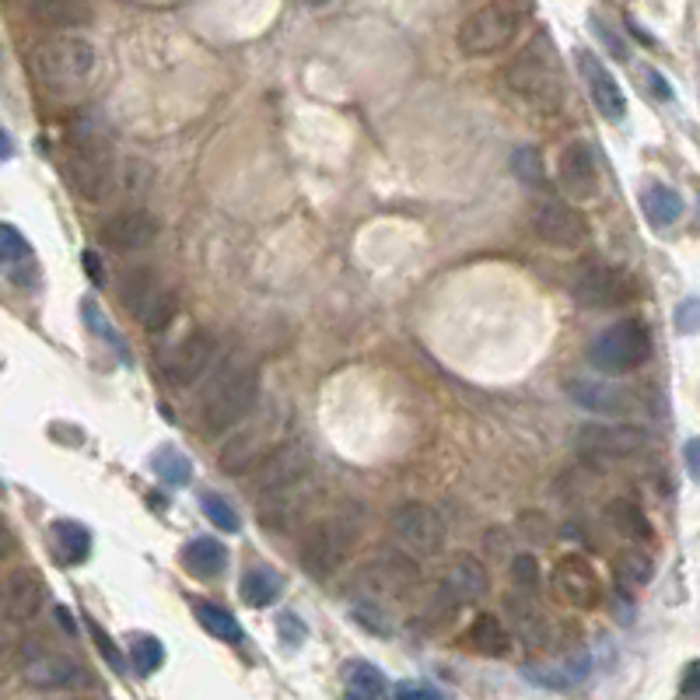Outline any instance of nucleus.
Listing matches in <instances>:
<instances>
[{
    "label": "nucleus",
    "mask_w": 700,
    "mask_h": 700,
    "mask_svg": "<svg viewBox=\"0 0 700 700\" xmlns=\"http://www.w3.org/2000/svg\"><path fill=\"white\" fill-rule=\"evenodd\" d=\"M280 592H285V581H280V575L270 571V568H249L242 575L239 595L245 599L249 606H256V610L274 606L277 599H280Z\"/></svg>",
    "instance_id": "32"
},
{
    "label": "nucleus",
    "mask_w": 700,
    "mask_h": 700,
    "mask_svg": "<svg viewBox=\"0 0 700 700\" xmlns=\"http://www.w3.org/2000/svg\"><path fill=\"white\" fill-rule=\"evenodd\" d=\"M613 575H616V581H620L624 589H641V586L652 581L655 564H652V557L644 554V550L627 546V550H620V554L613 557Z\"/></svg>",
    "instance_id": "34"
},
{
    "label": "nucleus",
    "mask_w": 700,
    "mask_h": 700,
    "mask_svg": "<svg viewBox=\"0 0 700 700\" xmlns=\"http://www.w3.org/2000/svg\"><path fill=\"white\" fill-rule=\"evenodd\" d=\"M25 4H28V8H32V4H36V0H25Z\"/></svg>",
    "instance_id": "51"
},
{
    "label": "nucleus",
    "mask_w": 700,
    "mask_h": 700,
    "mask_svg": "<svg viewBox=\"0 0 700 700\" xmlns=\"http://www.w3.org/2000/svg\"><path fill=\"white\" fill-rule=\"evenodd\" d=\"M193 613H196L200 627H204L207 635H214L218 641H228V644H239V641H242V627H239V620H236V616H231L225 606L207 603V599H196Z\"/></svg>",
    "instance_id": "35"
},
{
    "label": "nucleus",
    "mask_w": 700,
    "mask_h": 700,
    "mask_svg": "<svg viewBox=\"0 0 700 700\" xmlns=\"http://www.w3.org/2000/svg\"><path fill=\"white\" fill-rule=\"evenodd\" d=\"M676 326L683 333H697L700 329V298H687V302L676 309Z\"/></svg>",
    "instance_id": "42"
},
{
    "label": "nucleus",
    "mask_w": 700,
    "mask_h": 700,
    "mask_svg": "<svg viewBox=\"0 0 700 700\" xmlns=\"http://www.w3.org/2000/svg\"><path fill=\"white\" fill-rule=\"evenodd\" d=\"M260 396V372L253 361H245L239 354H231L221 361L218 375H214L210 389L204 396V424L207 431H228L239 421H245L249 410L256 407Z\"/></svg>",
    "instance_id": "2"
},
{
    "label": "nucleus",
    "mask_w": 700,
    "mask_h": 700,
    "mask_svg": "<svg viewBox=\"0 0 700 700\" xmlns=\"http://www.w3.org/2000/svg\"><path fill=\"white\" fill-rule=\"evenodd\" d=\"M98 239L112 253H137L158 239V221L152 210H120L98 228Z\"/></svg>",
    "instance_id": "21"
},
{
    "label": "nucleus",
    "mask_w": 700,
    "mask_h": 700,
    "mask_svg": "<svg viewBox=\"0 0 700 700\" xmlns=\"http://www.w3.org/2000/svg\"><path fill=\"white\" fill-rule=\"evenodd\" d=\"M28 256V242L22 231H14L11 225H0V263H14Z\"/></svg>",
    "instance_id": "40"
},
{
    "label": "nucleus",
    "mask_w": 700,
    "mask_h": 700,
    "mask_svg": "<svg viewBox=\"0 0 700 700\" xmlns=\"http://www.w3.org/2000/svg\"><path fill=\"white\" fill-rule=\"evenodd\" d=\"M361 540V511L354 505H340L315 519L302 529L298 540V557L312 575H333L340 564L354 554V546Z\"/></svg>",
    "instance_id": "1"
},
{
    "label": "nucleus",
    "mask_w": 700,
    "mask_h": 700,
    "mask_svg": "<svg viewBox=\"0 0 700 700\" xmlns=\"http://www.w3.org/2000/svg\"><path fill=\"white\" fill-rule=\"evenodd\" d=\"M92 635H95L98 648H102V655H106V659H109V662L116 665V669H123V659H120V655H116V648H112V641H109V638H106V635H102V630H98L95 624H92Z\"/></svg>",
    "instance_id": "48"
},
{
    "label": "nucleus",
    "mask_w": 700,
    "mask_h": 700,
    "mask_svg": "<svg viewBox=\"0 0 700 700\" xmlns=\"http://www.w3.org/2000/svg\"><path fill=\"white\" fill-rule=\"evenodd\" d=\"M28 11L46 28H81L92 22L88 0H36Z\"/></svg>",
    "instance_id": "28"
},
{
    "label": "nucleus",
    "mask_w": 700,
    "mask_h": 700,
    "mask_svg": "<svg viewBox=\"0 0 700 700\" xmlns=\"http://www.w3.org/2000/svg\"><path fill=\"white\" fill-rule=\"evenodd\" d=\"M343 700H386V676L372 662H347Z\"/></svg>",
    "instance_id": "30"
},
{
    "label": "nucleus",
    "mask_w": 700,
    "mask_h": 700,
    "mask_svg": "<svg viewBox=\"0 0 700 700\" xmlns=\"http://www.w3.org/2000/svg\"><path fill=\"white\" fill-rule=\"evenodd\" d=\"M95 46L81 36H60L36 46L32 53V74L53 95H74L92 81L95 74Z\"/></svg>",
    "instance_id": "3"
},
{
    "label": "nucleus",
    "mask_w": 700,
    "mask_h": 700,
    "mask_svg": "<svg viewBox=\"0 0 700 700\" xmlns=\"http://www.w3.org/2000/svg\"><path fill=\"white\" fill-rule=\"evenodd\" d=\"M505 610H508V620L515 624V635H519L529 648H543L550 641V620L543 616V610L529 599V592L508 595Z\"/></svg>",
    "instance_id": "24"
},
{
    "label": "nucleus",
    "mask_w": 700,
    "mask_h": 700,
    "mask_svg": "<svg viewBox=\"0 0 700 700\" xmlns=\"http://www.w3.org/2000/svg\"><path fill=\"white\" fill-rule=\"evenodd\" d=\"M214 354H218V343H214L210 333L207 329H190L186 337L172 347V354L165 358L161 378L169 382V386H176V389H186L210 369Z\"/></svg>",
    "instance_id": "16"
},
{
    "label": "nucleus",
    "mask_w": 700,
    "mask_h": 700,
    "mask_svg": "<svg viewBox=\"0 0 700 700\" xmlns=\"http://www.w3.org/2000/svg\"><path fill=\"white\" fill-rule=\"evenodd\" d=\"M519 526H522V536H529V540H550V529H540V526H546V519L540 511H526L522 519H519Z\"/></svg>",
    "instance_id": "44"
},
{
    "label": "nucleus",
    "mask_w": 700,
    "mask_h": 700,
    "mask_svg": "<svg viewBox=\"0 0 700 700\" xmlns=\"http://www.w3.org/2000/svg\"><path fill=\"white\" fill-rule=\"evenodd\" d=\"M312 473V452L298 442H285V445H270L266 456L253 466V483L260 494H285L291 487H298L302 480H309Z\"/></svg>",
    "instance_id": "13"
},
{
    "label": "nucleus",
    "mask_w": 700,
    "mask_h": 700,
    "mask_svg": "<svg viewBox=\"0 0 700 700\" xmlns=\"http://www.w3.org/2000/svg\"><path fill=\"white\" fill-rule=\"evenodd\" d=\"M641 210L652 228H669L683 218V196L673 186H665V182H644Z\"/></svg>",
    "instance_id": "27"
},
{
    "label": "nucleus",
    "mask_w": 700,
    "mask_h": 700,
    "mask_svg": "<svg viewBox=\"0 0 700 700\" xmlns=\"http://www.w3.org/2000/svg\"><path fill=\"white\" fill-rule=\"evenodd\" d=\"M85 263H88V270H92V280H95V285H102L106 277H102V266H98V260L88 253V256H85Z\"/></svg>",
    "instance_id": "50"
},
{
    "label": "nucleus",
    "mask_w": 700,
    "mask_h": 700,
    "mask_svg": "<svg viewBox=\"0 0 700 700\" xmlns=\"http://www.w3.org/2000/svg\"><path fill=\"white\" fill-rule=\"evenodd\" d=\"M182 564H186V571H193L196 578H218L228 568V550L218 540L200 536L186 546Z\"/></svg>",
    "instance_id": "31"
},
{
    "label": "nucleus",
    "mask_w": 700,
    "mask_h": 700,
    "mask_svg": "<svg viewBox=\"0 0 700 700\" xmlns=\"http://www.w3.org/2000/svg\"><path fill=\"white\" fill-rule=\"evenodd\" d=\"M511 581H515V589H519V592H529V595L540 589L543 575H540V560H536V554H515V557H511Z\"/></svg>",
    "instance_id": "38"
},
{
    "label": "nucleus",
    "mask_w": 700,
    "mask_h": 700,
    "mask_svg": "<svg viewBox=\"0 0 700 700\" xmlns=\"http://www.w3.org/2000/svg\"><path fill=\"white\" fill-rule=\"evenodd\" d=\"M571 291L586 309H620V305L638 298L635 277H630L627 270H620V266H610V263L578 266Z\"/></svg>",
    "instance_id": "10"
},
{
    "label": "nucleus",
    "mask_w": 700,
    "mask_h": 700,
    "mask_svg": "<svg viewBox=\"0 0 700 700\" xmlns=\"http://www.w3.org/2000/svg\"><path fill=\"white\" fill-rule=\"evenodd\" d=\"M554 589L575 610H592L603 599V581H599L595 568L581 554H564L554 564Z\"/></svg>",
    "instance_id": "19"
},
{
    "label": "nucleus",
    "mask_w": 700,
    "mask_h": 700,
    "mask_svg": "<svg viewBox=\"0 0 700 700\" xmlns=\"http://www.w3.org/2000/svg\"><path fill=\"white\" fill-rule=\"evenodd\" d=\"M11 155H14V144H11V137H8V133H4V130H0V161H8Z\"/></svg>",
    "instance_id": "49"
},
{
    "label": "nucleus",
    "mask_w": 700,
    "mask_h": 700,
    "mask_svg": "<svg viewBox=\"0 0 700 700\" xmlns=\"http://www.w3.org/2000/svg\"><path fill=\"white\" fill-rule=\"evenodd\" d=\"M155 462H158V473H161L165 480H169V483H176V487H182V483H186L190 473H193L190 459L179 456L176 448H161V452L155 456Z\"/></svg>",
    "instance_id": "39"
},
{
    "label": "nucleus",
    "mask_w": 700,
    "mask_h": 700,
    "mask_svg": "<svg viewBox=\"0 0 700 700\" xmlns=\"http://www.w3.org/2000/svg\"><path fill=\"white\" fill-rule=\"evenodd\" d=\"M683 456H687V470H690V480L700 483V438H690L687 448H683Z\"/></svg>",
    "instance_id": "45"
},
{
    "label": "nucleus",
    "mask_w": 700,
    "mask_h": 700,
    "mask_svg": "<svg viewBox=\"0 0 700 700\" xmlns=\"http://www.w3.org/2000/svg\"><path fill=\"white\" fill-rule=\"evenodd\" d=\"M515 172H519L526 182H540V152L536 147H519V152H515Z\"/></svg>",
    "instance_id": "41"
},
{
    "label": "nucleus",
    "mask_w": 700,
    "mask_h": 700,
    "mask_svg": "<svg viewBox=\"0 0 700 700\" xmlns=\"http://www.w3.org/2000/svg\"><path fill=\"white\" fill-rule=\"evenodd\" d=\"M63 172L71 179V186L81 200L88 204H102V200L112 193L116 182V158L112 147L106 141V133L98 130H74L71 144H67V161Z\"/></svg>",
    "instance_id": "4"
},
{
    "label": "nucleus",
    "mask_w": 700,
    "mask_h": 700,
    "mask_svg": "<svg viewBox=\"0 0 700 700\" xmlns=\"http://www.w3.org/2000/svg\"><path fill=\"white\" fill-rule=\"evenodd\" d=\"M354 581L372 599H403L421 586V564L407 550H375L358 568Z\"/></svg>",
    "instance_id": "9"
},
{
    "label": "nucleus",
    "mask_w": 700,
    "mask_h": 700,
    "mask_svg": "<svg viewBox=\"0 0 700 700\" xmlns=\"http://www.w3.org/2000/svg\"><path fill=\"white\" fill-rule=\"evenodd\" d=\"M389 529L399 540V546H403L407 554H417V557H438L445 550V536H448L442 515L435 508L421 505V502L399 505L389 519Z\"/></svg>",
    "instance_id": "11"
},
{
    "label": "nucleus",
    "mask_w": 700,
    "mask_h": 700,
    "mask_svg": "<svg viewBox=\"0 0 700 700\" xmlns=\"http://www.w3.org/2000/svg\"><path fill=\"white\" fill-rule=\"evenodd\" d=\"M130 662H133V669H137L141 676H152L155 669H161V662H165L161 641L152 638V635H133L130 638Z\"/></svg>",
    "instance_id": "36"
},
{
    "label": "nucleus",
    "mask_w": 700,
    "mask_h": 700,
    "mask_svg": "<svg viewBox=\"0 0 700 700\" xmlns=\"http://www.w3.org/2000/svg\"><path fill=\"white\" fill-rule=\"evenodd\" d=\"M393 700H442V693L431 687H421V683H399Z\"/></svg>",
    "instance_id": "43"
},
{
    "label": "nucleus",
    "mask_w": 700,
    "mask_h": 700,
    "mask_svg": "<svg viewBox=\"0 0 700 700\" xmlns=\"http://www.w3.org/2000/svg\"><path fill=\"white\" fill-rule=\"evenodd\" d=\"M683 693L700 700V662L687 665V673H683Z\"/></svg>",
    "instance_id": "47"
},
{
    "label": "nucleus",
    "mask_w": 700,
    "mask_h": 700,
    "mask_svg": "<svg viewBox=\"0 0 700 700\" xmlns=\"http://www.w3.org/2000/svg\"><path fill=\"white\" fill-rule=\"evenodd\" d=\"M557 182L560 190L568 193L571 200H595L599 196V186H603V179H599V161H595V152L586 144V141H571L564 144V152L557 155Z\"/></svg>",
    "instance_id": "18"
},
{
    "label": "nucleus",
    "mask_w": 700,
    "mask_h": 700,
    "mask_svg": "<svg viewBox=\"0 0 700 700\" xmlns=\"http://www.w3.org/2000/svg\"><path fill=\"white\" fill-rule=\"evenodd\" d=\"M532 231L550 249H578L589 239V221L564 200H540L532 207Z\"/></svg>",
    "instance_id": "15"
},
{
    "label": "nucleus",
    "mask_w": 700,
    "mask_h": 700,
    "mask_svg": "<svg viewBox=\"0 0 700 700\" xmlns=\"http://www.w3.org/2000/svg\"><path fill=\"white\" fill-rule=\"evenodd\" d=\"M505 85L529 106L554 109L560 102V63L546 36H536L505 67Z\"/></svg>",
    "instance_id": "5"
},
{
    "label": "nucleus",
    "mask_w": 700,
    "mask_h": 700,
    "mask_svg": "<svg viewBox=\"0 0 700 700\" xmlns=\"http://www.w3.org/2000/svg\"><path fill=\"white\" fill-rule=\"evenodd\" d=\"M14 550H19V536H14L11 526L0 519V564H4L14 554Z\"/></svg>",
    "instance_id": "46"
},
{
    "label": "nucleus",
    "mask_w": 700,
    "mask_h": 700,
    "mask_svg": "<svg viewBox=\"0 0 700 700\" xmlns=\"http://www.w3.org/2000/svg\"><path fill=\"white\" fill-rule=\"evenodd\" d=\"M266 448H270V442H266L263 431L249 427V431H239V435H231L221 445L218 462L225 473H253V466L266 456Z\"/></svg>",
    "instance_id": "23"
},
{
    "label": "nucleus",
    "mask_w": 700,
    "mask_h": 700,
    "mask_svg": "<svg viewBox=\"0 0 700 700\" xmlns=\"http://www.w3.org/2000/svg\"><path fill=\"white\" fill-rule=\"evenodd\" d=\"M652 358V333L641 319H620L606 326L589 347L592 369L603 375H630Z\"/></svg>",
    "instance_id": "6"
},
{
    "label": "nucleus",
    "mask_w": 700,
    "mask_h": 700,
    "mask_svg": "<svg viewBox=\"0 0 700 700\" xmlns=\"http://www.w3.org/2000/svg\"><path fill=\"white\" fill-rule=\"evenodd\" d=\"M22 679L36 690H71V687H85L88 673L77 659L53 652V648H46L39 641H25Z\"/></svg>",
    "instance_id": "12"
},
{
    "label": "nucleus",
    "mask_w": 700,
    "mask_h": 700,
    "mask_svg": "<svg viewBox=\"0 0 700 700\" xmlns=\"http://www.w3.org/2000/svg\"><path fill=\"white\" fill-rule=\"evenodd\" d=\"M53 550L63 564H81L92 554V532L81 522H53Z\"/></svg>",
    "instance_id": "33"
},
{
    "label": "nucleus",
    "mask_w": 700,
    "mask_h": 700,
    "mask_svg": "<svg viewBox=\"0 0 700 700\" xmlns=\"http://www.w3.org/2000/svg\"><path fill=\"white\" fill-rule=\"evenodd\" d=\"M606 519L624 540H635V543L652 540V522H648L641 505L630 502V497H613V502L606 505Z\"/></svg>",
    "instance_id": "29"
},
{
    "label": "nucleus",
    "mask_w": 700,
    "mask_h": 700,
    "mask_svg": "<svg viewBox=\"0 0 700 700\" xmlns=\"http://www.w3.org/2000/svg\"><path fill=\"white\" fill-rule=\"evenodd\" d=\"M644 445V431L627 424H586L578 427V452L595 466H610L638 456Z\"/></svg>",
    "instance_id": "14"
},
{
    "label": "nucleus",
    "mask_w": 700,
    "mask_h": 700,
    "mask_svg": "<svg viewBox=\"0 0 700 700\" xmlns=\"http://www.w3.org/2000/svg\"><path fill=\"white\" fill-rule=\"evenodd\" d=\"M46 606V581L39 571L22 568L0 578V620L8 624H28L36 620Z\"/></svg>",
    "instance_id": "17"
},
{
    "label": "nucleus",
    "mask_w": 700,
    "mask_h": 700,
    "mask_svg": "<svg viewBox=\"0 0 700 700\" xmlns=\"http://www.w3.org/2000/svg\"><path fill=\"white\" fill-rule=\"evenodd\" d=\"M120 294H123L126 309L137 315V323L147 333L169 329L172 319H176V312H179L176 291L161 285V277L152 270V266H137V270H126L123 285H120Z\"/></svg>",
    "instance_id": "8"
},
{
    "label": "nucleus",
    "mask_w": 700,
    "mask_h": 700,
    "mask_svg": "<svg viewBox=\"0 0 700 700\" xmlns=\"http://www.w3.org/2000/svg\"><path fill=\"white\" fill-rule=\"evenodd\" d=\"M0 644H4V635H0Z\"/></svg>",
    "instance_id": "52"
},
{
    "label": "nucleus",
    "mask_w": 700,
    "mask_h": 700,
    "mask_svg": "<svg viewBox=\"0 0 700 700\" xmlns=\"http://www.w3.org/2000/svg\"><path fill=\"white\" fill-rule=\"evenodd\" d=\"M442 592L452 599V603H476L491 592V575L483 568V560L473 554H456L452 564H448L445 586Z\"/></svg>",
    "instance_id": "22"
},
{
    "label": "nucleus",
    "mask_w": 700,
    "mask_h": 700,
    "mask_svg": "<svg viewBox=\"0 0 700 700\" xmlns=\"http://www.w3.org/2000/svg\"><path fill=\"white\" fill-rule=\"evenodd\" d=\"M466 644H470L476 655L505 659L511 652V635L494 613H480L476 620L470 624V630H466Z\"/></svg>",
    "instance_id": "25"
},
{
    "label": "nucleus",
    "mask_w": 700,
    "mask_h": 700,
    "mask_svg": "<svg viewBox=\"0 0 700 700\" xmlns=\"http://www.w3.org/2000/svg\"><path fill=\"white\" fill-rule=\"evenodd\" d=\"M522 28V8L515 0H494V4L473 11L459 25V49L466 57H491L497 49L511 46V39Z\"/></svg>",
    "instance_id": "7"
},
{
    "label": "nucleus",
    "mask_w": 700,
    "mask_h": 700,
    "mask_svg": "<svg viewBox=\"0 0 700 700\" xmlns=\"http://www.w3.org/2000/svg\"><path fill=\"white\" fill-rule=\"evenodd\" d=\"M578 71L592 95V106L603 112L610 123H620L627 116V98H624V88L616 85V77L606 71V63L599 60L592 49H578Z\"/></svg>",
    "instance_id": "20"
},
{
    "label": "nucleus",
    "mask_w": 700,
    "mask_h": 700,
    "mask_svg": "<svg viewBox=\"0 0 700 700\" xmlns=\"http://www.w3.org/2000/svg\"><path fill=\"white\" fill-rule=\"evenodd\" d=\"M200 505H204V515L207 519L218 526L221 532H239V511L231 508L221 494H214V491H207L204 497H200Z\"/></svg>",
    "instance_id": "37"
},
{
    "label": "nucleus",
    "mask_w": 700,
    "mask_h": 700,
    "mask_svg": "<svg viewBox=\"0 0 700 700\" xmlns=\"http://www.w3.org/2000/svg\"><path fill=\"white\" fill-rule=\"evenodd\" d=\"M568 393L575 396V403L595 413H627L635 407V396H627L620 386H603V382H571Z\"/></svg>",
    "instance_id": "26"
}]
</instances>
